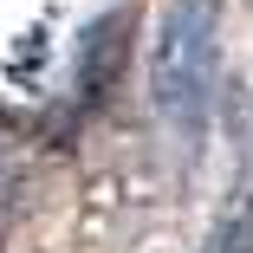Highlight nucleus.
<instances>
[{
	"mask_svg": "<svg viewBox=\"0 0 253 253\" xmlns=\"http://www.w3.org/2000/svg\"><path fill=\"white\" fill-rule=\"evenodd\" d=\"M214 52H221V0H169L149 52V104L195 149L214 104Z\"/></svg>",
	"mask_w": 253,
	"mask_h": 253,
	"instance_id": "obj_1",
	"label": "nucleus"
},
{
	"mask_svg": "<svg viewBox=\"0 0 253 253\" xmlns=\"http://www.w3.org/2000/svg\"><path fill=\"white\" fill-rule=\"evenodd\" d=\"M124 33H130V13H111V20H91L84 26V45H78V97H84V104L97 91H111L117 59H124Z\"/></svg>",
	"mask_w": 253,
	"mask_h": 253,
	"instance_id": "obj_2",
	"label": "nucleus"
},
{
	"mask_svg": "<svg viewBox=\"0 0 253 253\" xmlns=\"http://www.w3.org/2000/svg\"><path fill=\"white\" fill-rule=\"evenodd\" d=\"M201 253H253V195H247V188L227 195V208H221V221L208 227Z\"/></svg>",
	"mask_w": 253,
	"mask_h": 253,
	"instance_id": "obj_3",
	"label": "nucleus"
},
{
	"mask_svg": "<svg viewBox=\"0 0 253 253\" xmlns=\"http://www.w3.org/2000/svg\"><path fill=\"white\" fill-rule=\"evenodd\" d=\"M13 195H20V163L0 143V247H7V227H13Z\"/></svg>",
	"mask_w": 253,
	"mask_h": 253,
	"instance_id": "obj_4",
	"label": "nucleus"
}]
</instances>
